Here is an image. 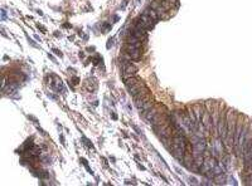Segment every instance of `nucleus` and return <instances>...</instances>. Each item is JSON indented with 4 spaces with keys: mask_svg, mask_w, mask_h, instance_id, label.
Masks as SVG:
<instances>
[{
    "mask_svg": "<svg viewBox=\"0 0 252 186\" xmlns=\"http://www.w3.org/2000/svg\"><path fill=\"white\" fill-rule=\"evenodd\" d=\"M140 81H141V79L138 78V77H130V78H126V79H125V86H126V88H129V87H131V86L136 84V83L140 82Z\"/></svg>",
    "mask_w": 252,
    "mask_h": 186,
    "instance_id": "nucleus-6",
    "label": "nucleus"
},
{
    "mask_svg": "<svg viewBox=\"0 0 252 186\" xmlns=\"http://www.w3.org/2000/svg\"><path fill=\"white\" fill-rule=\"evenodd\" d=\"M245 158H246V161H247V162H250V160H251V158H252V143H251V146H250V147H248V150L246 151Z\"/></svg>",
    "mask_w": 252,
    "mask_h": 186,
    "instance_id": "nucleus-10",
    "label": "nucleus"
},
{
    "mask_svg": "<svg viewBox=\"0 0 252 186\" xmlns=\"http://www.w3.org/2000/svg\"><path fill=\"white\" fill-rule=\"evenodd\" d=\"M241 132H242V125L238 123L237 127H236V132H234V142H236V143L238 142V138H240Z\"/></svg>",
    "mask_w": 252,
    "mask_h": 186,
    "instance_id": "nucleus-9",
    "label": "nucleus"
},
{
    "mask_svg": "<svg viewBox=\"0 0 252 186\" xmlns=\"http://www.w3.org/2000/svg\"><path fill=\"white\" fill-rule=\"evenodd\" d=\"M125 41H126V43H129V44H139V43H141L140 39L136 38V37H134L132 34H129V35L125 38Z\"/></svg>",
    "mask_w": 252,
    "mask_h": 186,
    "instance_id": "nucleus-8",
    "label": "nucleus"
},
{
    "mask_svg": "<svg viewBox=\"0 0 252 186\" xmlns=\"http://www.w3.org/2000/svg\"><path fill=\"white\" fill-rule=\"evenodd\" d=\"M139 23H140L146 30H149V29H151L153 26H154V23H155V21H154L149 15H146V14L144 13V14L140 15V20H139Z\"/></svg>",
    "mask_w": 252,
    "mask_h": 186,
    "instance_id": "nucleus-2",
    "label": "nucleus"
},
{
    "mask_svg": "<svg viewBox=\"0 0 252 186\" xmlns=\"http://www.w3.org/2000/svg\"><path fill=\"white\" fill-rule=\"evenodd\" d=\"M136 73H138V68L134 64H131V62L124 63V77H125V79L130 78V77H134Z\"/></svg>",
    "mask_w": 252,
    "mask_h": 186,
    "instance_id": "nucleus-1",
    "label": "nucleus"
},
{
    "mask_svg": "<svg viewBox=\"0 0 252 186\" xmlns=\"http://www.w3.org/2000/svg\"><path fill=\"white\" fill-rule=\"evenodd\" d=\"M158 113H160V111H159V108H154V107H151L149 111H146L144 113V118L146 119V122H149L150 123V121L151 119L158 114Z\"/></svg>",
    "mask_w": 252,
    "mask_h": 186,
    "instance_id": "nucleus-5",
    "label": "nucleus"
},
{
    "mask_svg": "<svg viewBox=\"0 0 252 186\" xmlns=\"http://www.w3.org/2000/svg\"><path fill=\"white\" fill-rule=\"evenodd\" d=\"M192 110H193L194 116L197 118V122H202V117H203V113H204L202 106L201 104H195V106H193V107H192Z\"/></svg>",
    "mask_w": 252,
    "mask_h": 186,
    "instance_id": "nucleus-4",
    "label": "nucleus"
},
{
    "mask_svg": "<svg viewBox=\"0 0 252 186\" xmlns=\"http://www.w3.org/2000/svg\"><path fill=\"white\" fill-rule=\"evenodd\" d=\"M2 15H3V20H5V18H6V13H5V10H2Z\"/></svg>",
    "mask_w": 252,
    "mask_h": 186,
    "instance_id": "nucleus-11",
    "label": "nucleus"
},
{
    "mask_svg": "<svg viewBox=\"0 0 252 186\" xmlns=\"http://www.w3.org/2000/svg\"><path fill=\"white\" fill-rule=\"evenodd\" d=\"M145 87V83L142 82V81H140V82H138L136 84H134V86H131V87H129L127 88V91H129V93H130V95L132 96V97H134V96H136L138 95V93L142 89Z\"/></svg>",
    "mask_w": 252,
    "mask_h": 186,
    "instance_id": "nucleus-3",
    "label": "nucleus"
},
{
    "mask_svg": "<svg viewBox=\"0 0 252 186\" xmlns=\"http://www.w3.org/2000/svg\"><path fill=\"white\" fill-rule=\"evenodd\" d=\"M144 13H145V14H146V15H149V17H150V18H151V19H153L154 21H158V19H159V15L156 14V11H155V10H154V9L151 8V6H150V8H148L146 10L144 11Z\"/></svg>",
    "mask_w": 252,
    "mask_h": 186,
    "instance_id": "nucleus-7",
    "label": "nucleus"
},
{
    "mask_svg": "<svg viewBox=\"0 0 252 186\" xmlns=\"http://www.w3.org/2000/svg\"><path fill=\"white\" fill-rule=\"evenodd\" d=\"M250 165H252V158H251V160H250V162H248Z\"/></svg>",
    "mask_w": 252,
    "mask_h": 186,
    "instance_id": "nucleus-12",
    "label": "nucleus"
}]
</instances>
